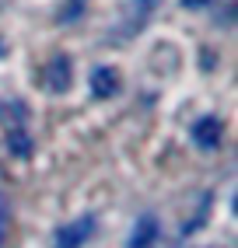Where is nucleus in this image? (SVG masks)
Here are the masks:
<instances>
[{
	"label": "nucleus",
	"instance_id": "0eeeda50",
	"mask_svg": "<svg viewBox=\"0 0 238 248\" xmlns=\"http://www.w3.org/2000/svg\"><path fill=\"white\" fill-rule=\"evenodd\" d=\"M137 4H140V7H151V4H158V0H137Z\"/></svg>",
	"mask_w": 238,
	"mask_h": 248
},
{
	"label": "nucleus",
	"instance_id": "7ed1b4c3",
	"mask_svg": "<svg viewBox=\"0 0 238 248\" xmlns=\"http://www.w3.org/2000/svg\"><path fill=\"white\" fill-rule=\"evenodd\" d=\"M193 140H196V147H203V151H214V147L221 143V119H210V115L196 119Z\"/></svg>",
	"mask_w": 238,
	"mask_h": 248
},
{
	"label": "nucleus",
	"instance_id": "20e7f679",
	"mask_svg": "<svg viewBox=\"0 0 238 248\" xmlns=\"http://www.w3.org/2000/svg\"><path fill=\"white\" fill-rule=\"evenodd\" d=\"M116 91H119V74L112 67H98L91 74V94L95 98H112Z\"/></svg>",
	"mask_w": 238,
	"mask_h": 248
},
{
	"label": "nucleus",
	"instance_id": "423d86ee",
	"mask_svg": "<svg viewBox=\"0 0 238 248\" xmlns=\"http://www.w3.org/2000/svg\"><path fill=\"white\" fill-rule=\"evenodd\" d=\"M182 4H186V7H203L207 0H182Z\"/></svg>",
	"mask_w": 238,
	"mask_h": 248
},
{
	"label": "nucleus",
	"instance_id": "f03ea898",
	"mask_svg": "<svg viewBox=\"0 0 238 248\" xmlns=\"http://www.w3.org/2000/svg\"><path fill=\"white\" fill-rule=\"evenodd\" d=\"M91 231H95V220L91 217H81L74 224H67L56 231V248H81L84 241L91 238Z\"/></svg>",
	"mask_w": 238,
	"mask_h": 248
},
{
	"label": "nucleus",
	"instance_id": "39448f33",
	"mask_svg": "<svg viewBox=\"0 0 238 248\" xmlns=\"http://www.w3.org/2000/svg\"><path fill=\"white\" fill-rule=\"evenodd\" d=\"M158 238V220L154 217H140L137 227H133V234H130V248H151Z\"/></svg>",
	"mask_w": 238,
	"mask_h": 248
},
{
	"label": "nucleus",
	"instance_id": "f257e3e1",
	"mask_svg": "<svg viewBox=\"0 0 238 248\" xmlns=\"http://www.w3.org/2000/svg\"><path fill=\"white\" fill-rule=\"evenodd\" d=\"M42 80H46V88L53 91V94H63L67 88H70V80H74V67H70V56H63L56 53L53 60L42 67Z\"/></svg>",
	"mask_w": 238,
	"mask_h": 248
}]
</instances>
